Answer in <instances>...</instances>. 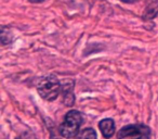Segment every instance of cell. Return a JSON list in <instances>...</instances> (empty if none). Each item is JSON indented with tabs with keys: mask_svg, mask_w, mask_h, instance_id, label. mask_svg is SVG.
I'll use <instances>...</instances> for the list:
<instances>
[{
	"mask_svg": "<svg viewBox=\"0 0 158 139\" xmlns=\"http://www.w3.org/2000/svg\"><path fill=\"white\" fill-rule=\"evenodd\" d=\"M0 39H1V44L5 45L11 44L13 40V35H12L11 31L9 28H7L6 26L1 27V35H0Z\"/></svg>",
	"mask_w": 158,
	"mask_h": 139,
	"instance_id": "cell-7",
	"label": "cell"
},
{
	"mask_svg": "<svg viewBox=\"0 0 158 139\" xmlns=\"http://www.w3.org/2000/svg\"><path fill=\"white\" fill-rule=\"evenodd\" d=\"M158 15V0H153L146 6L143 13L144 20H152Z\"/></svg>",
	"mask_w": 158,
	"mask_h": 139,
	"instance_id": "cell-6",
	"label": "cell"
},
{
	"mask_svg": "<svg viewBox=\"0 0 158 139\" xmlns=\"http://www.w3.org/2000/svg\"><path fill=\"white\" fill-rule=\"evenodd\" d=\"M77 139H97V132L92 128H85L78 134Z\"/></svg>",
	"mask_w": 158,
	"mask_h": 139,
	"instance_id": "cell-8",
	"label": "cell"
},
{
	"mask_svg": "<svg viewBox=\"0 0 158 139\" xmlns=\"http://www.w3.org/2000/svg\"><path fill=\"white\" fill-rule=\"evenodd\" d=\"M62 100L63 103L67 106L74 104L75 97H74V80H66L62 83V91H61Z\"/></svg>",
	"mask_w": 158,
	"mask_h": 139,
	"instance_id": "cell-4",
	"label": "cell"
},
{
	"mask_svg": "<svg viewBox=\"0 0 158 139\" xmlns=\"http://www.w3.org/2000/svg\"><path fill=\"white\" fill-rule=\"evenodd\" d=\"M82 123L81 113L76 110H72L66 113L63 123L60 126V134L64 138H73L79 132V128Z\"/></svg>",
	"mask_w": 158,
	"mask_h": 139,
	"instance_id": "cell-2",
	"label": "cell"
},
{
	"mask_svg": "<svg viewBox=\"0 0 158 139\" xmlns=\"http://www.w3.org/2000/svg\"><path fill=\"white\" fill-rule=\"evenodd\" d=\"M99 128L104 138L110 139L115 132V122L112 119H104L99 123Z\"/></svg>",
	"mask_w": 158,
	"mask_h": 139,
	"instance_id": "cell-5",
	"label": "cell"
},
{
	"mask_svg": "<svg viewBox=\"0 0 158 139\" xmlns=\"http://www.w3.org/2000/svg\"><path fill=\"white\" fill-rule=\"evenodd\" d=\"M37 90L42 99L47 101H54L62 91V83L55 76H48L40 80Z\"/></svg>",
	"mask_w": 158,
	"mask_h": 139,
	"instance_id": "cell-1",
	"label": "cell"
},
{
	"mask_svg": "<svg viewBox=\"0 0 158 139\" xmlns=\"http://www.w3.org/2000/svg\"><path fill=\"white\" fill-rule=\"evenodd\" d=\"M16 139H21V138H16Z\"/></svg>",
	"mask_w": 158,
	"mask_h": 139,
	"instance_id": "cell-11",
	"label": "cell"
},
{
	"mask_svg": "<svg viewBox=\"0 0 158 139\" xmlns=\"http://www.w3.org/2000/svg\"><path fill=\"white\" fill-rule=\"evenodd\" d=\"M151 129L144 124H131L123 127L117 134V139H148Z\"/></svg>",
	"mask_w": 158,
	"mask_h": 139,
	"instance_id": "cell-3",
	"label": "cell"
},
{
	"mask_svg": "<svg viewBox=\"0 0 158 139\" xmlns=\"http://www.w3.org/2000/svg\"><path fill=\"white\" fill-rule=\"evenodd\" d=\"M28 1L31 3H41V2H44V1H46V0H28Z\"/></svg>",
	"mask_w": 158,
	"mask_h": 139,
	"instance_id": "cell-10",
	"label": "cell"
},
{
	"mask_svg": "<svg viewBox=\"0 0 158 139\" xmlns=\"http://www.w3.org/2000/svg\"><path fill=\"white\" fill-rule=\"evenodd\" d=\"M120 1H123L125 3H134L136 1H139V0H120Z\"/></svg>",
	"mask_w": 158,
	"mask_h": 139,
	"instance_id": "cell-9",
	"label": "cell"
}]
</instances>
